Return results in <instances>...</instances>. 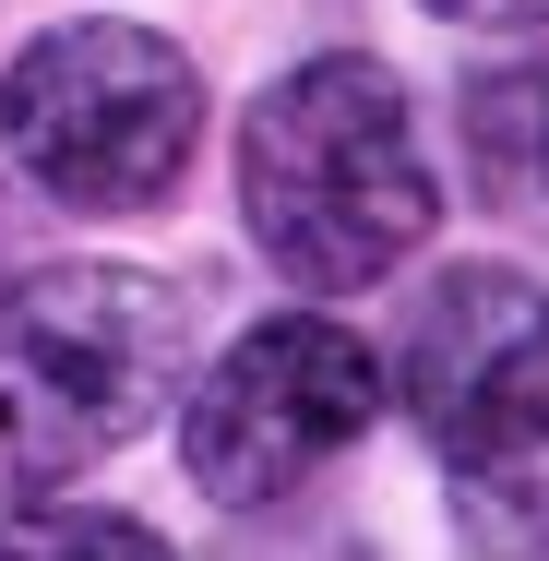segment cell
Masks as SVG:
<instances>
[{
	"instance_id": "3957f363",
	"label": "cell",
	"mask_w": 549,
	"mask_h": 561,
	"mask_svg": "<svg viewBox=\"0 0 549 561\" xmlns=\"http://www.w3.org/2000/svg\"><path fill=\"white\" fill-rule=\"evenodd\" d=\"M192 144H204V72L156 24L84 12V24L24 36L12 72H0V156L72 216L168 204Z\"/></svg>"
},
{
	"instance_id": "ba28073f",
	"label": "cell",
	"mask_w": 549,
	"mask_h": 561,
	"mask_svg": "<svg viewBox=\"0 0 549 561\" xmlns=\"http://www.w3.org/2000/svg\"><path fill=\"white\" fill-rule=\"evenodd\" d=\"M538 180H549V131H538Z\"/></svg>"
},
{
	"instance_id": "8992f818",
	"label": "cell",
	"mask_w": 549,
	"mask_h": 561,
	"mask_svg": "<svg viewBox=\"0 0 549 561\" xmlns=\"http://www.w3.org/2000/svg\"><path fill=\"white\" fill-rule=\"evenodd\" d=\"M0 561H180V550L144 514H108V502H12Z\"/></svg>"
},
{
	"instance_id": "6da1fadb",
	"label": "cell",
	"mask_w": 549,
	"mask_h": 561,
	"mask_svg": "<svg viewBox=\"0 0 549 561\" xmlns=\"http://www.w3.org/2000/svg\"><path fill=\"white\" fill-rule=\"evenodd\" d=\"M431 216H442V168H431V131H419V96L394 84V60L323 48V60L275 72L251 96L239 227L287 287L358 299L431 239Z\"/></svg>"
},
{
	"instance_id": "52a82bcc",
	"label": "cell",
	"mask_w": 549,
	"mask_h": 561,
	"mask_svg": "<svg viewBox=\"0 0 549 561\" xmlns=\"http://www.w3.org/2000/svg\"><path fill=\"white\" fill-rule=\"evenodd\" d=\"M442 24H478V36H538L549 24V0H431Z\"/></svg>"
},
{
	"instance_id": "7a4b0ae2",
	"label": "cell",
	"mask_w": 549,
	"mask_h": 561,
	"mask_svg": "<svg viewBox=\"0 0 549 561\" xmlns=\"http://www.w3.org/2000/svg\"><path fill=\"white\" fill-rule=\"evenodd\" d=\"M192 394V311L144 263H36L0 287V502L72 490Z\"/></svg>"
},
{
	"instance_id": "277c9868",
	"label": "cell",
	"mask_w": 549,
	"mask_h": 561,
	"mask_svg": "<svg viewBox=\"0 0 549 561\" xmlns=\"http://www.w3.org/2000/svg\"><path fill=\"white\" fill-rule=\"evenodd\" d=\"M370 419H382V358L334 311H275L180 394V466L227 514H251V502H287L299 478H323Z\"/></svg>"
},
{
	"instance_id": "5b68a950",
	"label": "cell",
	"mask_w": 549,
	"mask_h": 561,
	"mask_svg": "<svg viewBox=\"0 0 549 561\" xmlns=\"http://www.w3.org/2000/svg\"><path fill=\"white\" fill-rule=\"evenodd\" d=\"M394 394L454 490L549 478V287L514 263H454L394 335Z\"/></svg>"
}]
</instances>
